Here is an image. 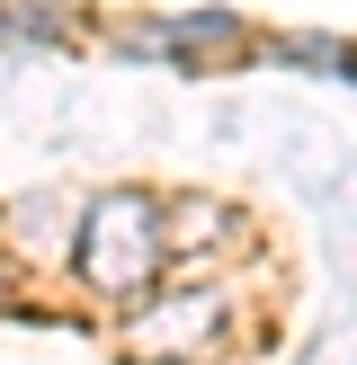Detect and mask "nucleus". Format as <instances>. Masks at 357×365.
<instances>
[{"label": "nucleus", "instance_id": "nucleus-1", "mask_svg": "<svg viewBox=\"0 0 357 365\" xmlns=\"http://www.w3.org/2000/svg\"><path fill=\"white\" fill-rule=\"evenodd\" d=\"M161 196H143V187H107L99 205H89V223H81V277L89 285H107V294H134V285H152L161 277Z\"/></svg>", "mask_w": 357, "mask_h": 365}]
</instances>
